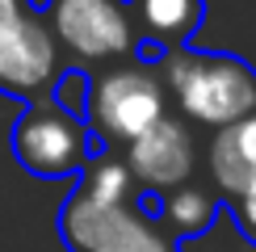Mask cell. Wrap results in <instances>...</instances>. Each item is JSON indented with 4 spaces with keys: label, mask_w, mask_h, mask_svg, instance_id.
<instances>
[{
    "label": "cell",
    "mask_w": 256,
    "mask_h": 252,
    "mask_svg": "<svg viewBox=\"0 0 256 252\" xmlns=\"http://www.w3.org/2000/svg\"><path fill=\"white\" fill-rule=\"evenodd\" d=\"M59 236L72 252H176L156 206H143L126 164L110 152H97L76 176L59 210Z\"/></svg>",
    "instance_id": "6da1fadb"
},
{
    "label": "cell",
    "mask_w": 256,
    "mask_h": 252,
    "mask_svg": "<svg viewBox=\"0 0 256 252\" xmlns=\"http://www.w3.org/2000/svg\"><path fill=\"white\" fill-rule=\"evenodd\" d=\"M168 101L189 122L227 130L256 114V68L227 50H172L156 63Z\"/></svg>",
    "instance_id": "7a4b0ae2"
},
{
    "label": "cell",
    "mask_w": 256,
    "mask_h": 252,
    "mask_svg": "<svg viewBox=\"0 0 256 252\" xmlns=\"http://www.w3.org/2000/svg\"><path fill=\"white\" fill-rule=\"evenodd\" d=\"M168 118V88L160 80L156 63H114V68L88 76V101H84V122L101 152L110 147H130L147 130Z\"/></svg>",
    "instance_id": "3957f363"
},
{
    "label": "cell",
    "mask_w": 256,
    "mask_h": 252,
    "mask_svg": "<svg viewBox=\"0 0 256 252\" xmlns=\"http://www.w3.org/2000/svg\"><path fill=\"white\" fill-rule=\"evenodd\" d=\"M101 152L92 139L88 122L68 114L55 97L30 101L13 122V156L26 172L42 181H59V176H80L88 160Z\"/></svg>",
    "instance_id": "277c9868"
},
{
    "label": "cell",
    "mask_w": 256,
    "mask_h": 252,
    "mask_svg": "<svg viewBox=\"0 0 256 252\" xmlns=\"http://www.w3.org/2000/svg\"><path fill=\"white\" fill-rule=\"evenodd\" d=\"M59 50L76 63H130L138 59V34L126 0H46L42 4Z\"/></svg>",
    "instance_id": "5b68a950"
},
{
    "label": "cell",
    "mask_w": 256,
    "mask_h": 252,
    "mask_svg": "<svg viewBox=\"0 0 256 252\" xmlns=\"http://www.w3.org/2000/svg\"><path fill=\"white\" fill-rule=\"evenodd\" d=\"M63 50L50 34L42 8L30 4L26 13L0 21V92L17 101H42L55 92L63 76Z\"/></svg>",
    "instance_id": "8992f818"
},
{
    "label": "cell",
    "mask_w": 256,
    "mask_h": 252,
    "mask_svg": "<svg viewBox=\"0 0 256 252\" xmlns=\"http://www.w3.org/2000/svg\"><path fill=\"white\" fill-rule=\"evenodd\" d=\"M194 160H198L194 134H189V126L180 118H172V114L160 118L152 130H147L143 139H134L126 147V156H122L134 189L147 194V198H164V194H172V189L189 185Z\"/></svg>",
    "instance_id": "52a82bcc"
},
{
    "label": "cell",
    "mask_w": 256,
    "mask_h": 252,
    "mask_svg": "<svg viewBox=\"0 0 256 252\" xmlns=\"http://www.w3.org/2000/svg\"><path fill=\"white\" fill-rule=\"evenodd\" d=\"M138 34V63H160L185 50L206 21V0H126Z\"/></svg>",
    "instance_id": "ba28073f"
},
{
    "label": "cell",
    "mask_w": 256,
    "mask_h": 252,
    "mask_svg": "<svg viewBox=\"0 0 256 252\" xmlns=\"http://www.w3.org/2000/svg\"><path fill=\"white\" fill-rule=\"evenodd\" d=\"M210 172H214V185L222 198H236L240 189H248L256 181V114L214 134Z\"/></svg>",
    "instance_id": "9c48e42d"
},
{
    "label": "cell",
    "mask_w": 256,
    "mask_h": 252,
    "mask_svg": "<svg viewBox=\"0 0 256 252\" xmlns=\"http://www.w3.org/2000/svg\"><path fill=\"white\" fill-rule=\"evenodd\" d=\"M214 214H218V198H210L198 185H180V189H172V194H164L156 202V218L172 240L202 236V231L214 223Z\"/></svg>",
    "instance_id": "30bf717a"
},
{
    "label": "cell",
    "mask_w": 256,
    "mask_h": 252,
    "mask_svg": "<svg viewBox=\"0 0 256 252\" xmlns=\"http://www.w3.org/2000/svg\"><path fill=\"white\" fill-rule=\"evenodd\" d=\"M68 114H76V118H84V101H88V72L80 68H68L55 84V92H50Z\"/></svg>",
    "instance_id": "8fae6325"
},
{
    "label": "cell",
    "mask_w": 256,
    "mask_h": 252,
    "mask_svg": "<svg viewBox=\"0 0 256 252\" xmlns=\"http://www.w3.org/2000/svg\"><path fill=\"white\" fill-rule=\"evenodd\" d=\"M222 202H227V210L236 214L244 240H252V244H256V181H252L248 189H240L236 198H222Z\"/></svg>",
    "instance_id": "7c38bea8"
},
{
    "label": "cell",
    "mask_w": 256,
    "mask_h": 252,
    "mask_svg": "<svg viewBox=\"0 0 256 252\" xmlns=\"http://www.w3.org/2000/svg\"><path fill=\"white\" fill-rule=\"evenodd\" d=\"M30 4H34V0H0V21H8V17H17V13H26Z\"/></svg>",
    "instance_id": "4fadbf2b"
}]
</instances>
